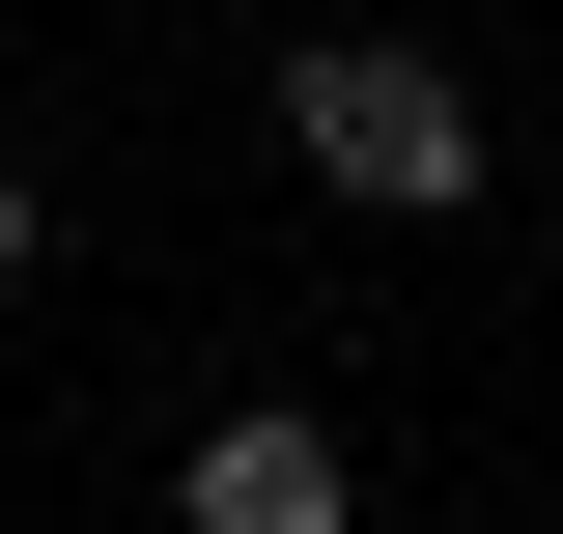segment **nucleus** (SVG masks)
Masks as SVG:
<instances>
[{"label":"nucleus","instance_id":"obj_3","mask_svg":"<svg viewBox=\"0 0 563 534\" xmlns=\"http://www.w3.org/2000/svg\"><path fill=\"white\" fill-rule=\"evenodd\" d=\"M0 281H29V169H0Z\"/></svg>","mask_w":563,"mask_h":534},{"label":"nucleus","instance_id":"obj_2","mask_svg":"<svg viewBox=\"0 0 563 534\" xmlns=\"http://www.w3.org/2000/svg\"><path fill=\"white\" fill-rule=\"evenodd\" d=\"M169 507H198V534H339V450H310V422H198Z\"/></svg>","mask_w":563,"mask_h":534},{"label":"nucleus","instance_id":"obj_1","mask_svg":"<svg viewBox=\"0 0 563 534\" xmlns=\"http://www.w3.org/2000/svg\"><path fill=\"white\" fill-rule=\"evenodd\" d=\"M282 141H310L339 198H395V225H451V198H479V85H451V57H395V29H282Z\"/></svg>","mask_w":563,"mask_h":534}]
</instances>
